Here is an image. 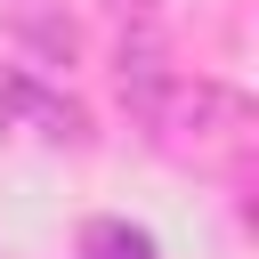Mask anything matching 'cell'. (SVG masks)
<instances>
[{
  "instance_id": "cell-2",
  "label": "cell",
  "mask_w": 259,
  "mask_h": 259,
  "mask_svg": "<svg viewBox=\"0 0 259 259\" xmlns=\"http://www.w3.org/2000/svg\"><path fill=\"white\" fill-rule=\"evenodd\" d=\"M0 130L8 138H32V146H81L89 138V113L49 89L40 73H0Z\"/></svg>"
},
{
  "instance_id": "cell-4",
  "label": "cell",
  "mask_w": 259,
  "mask_h": 259,
  "mask_svg": "<svg viewBox=\"0 0 259 259\" xmlns=\"http://www.w3.org/2000/svg\"><path fill=\"white\" fill-rule=\"evenodd\" d=\"M73 251H81V259H162V243H154L138 219H89Z\"/></svg>"
},
{
  "instance_id": "cell-3",
  "label": "cell",
  "mask_w": 259,
  "mask_h": 259,
  "mask_svg": "<svg viewBox=\"0 0 259 259\" xmlns=\"http://www.w3.org/2000/svg\"><path fill=\"white\" fill-rule=\"evenodd\" d=\"M0 32L16 49H32L40 65H73L81 57V24L65 0H0Z\"/></svg>"
},
{
  "instance_id": "cell-6",
  "label": "cell",
  "mask_w": 259,
  "mask_h": 259,
  "mask_svg": "<svg viewBox=\"0 0 259 259\" xmlns=\"http://www.w3.org/2000/svg\"><path fill=\"white\" fill-rule=\"evenodd\" d=\"M121 8H130V16H154V8H162V0H121Z\"/></svg>"
},
{
  "instance_id": "cell-5",
  "label": "cell",
  "mask_w": 259,
  "mask_h": 259,
  "mask_svg": "<svg viewBox=\"0 0 259 259\" xmlns=\"http://www.w3.org/2000/svg\"><path fill=\"white\" fill-rule=\"evenodd\" d=\"M162 81H170L162 40H154V32H121V97H130V105H146Z\"/></svg>"
},
{
  "instance_id": "cell-1",
  "label": "cell",
  "mask_w": 259,
  "mask_h": 259,
  "mask_svg": "<svg viewBox=\"0 0 259 259\" xmlns=\"http://www.w3.org/2000/svg\"><path fill=\"white\" fill-rule=\"evenodd\" d=\"M138 121L154 130V146L162 154H186V162H235L243 146H251V97L243 89H227V81H186V73H170L146 105H138Z\"/></svg>"
}]
</instances>
